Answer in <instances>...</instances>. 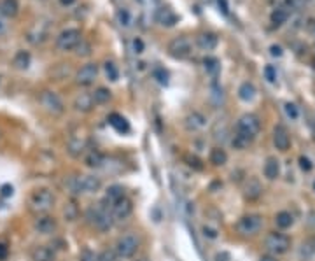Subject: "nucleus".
Here are the masks:
<instances>
[{"instance_id": "obj_1", "label": "nucleus", "mask_w": 315, "mask_h": 261, "mask_svg": "<svg viewBox=\"0 0 315 261\" xmlns=\"http://www.w3.org/2000/svg\"><path fill=\"white\" fill-rule=\"evenodd\" d=\"M56 204V197L51 190L47 188H40V190H35L28 198V209L32 214L35 216H42L47 214L51 209Z\"/></svg>"}, {"instance_id": "obj_2", "label": "nucleus", "mask_w": 315, "mask_h": 261, "mask_svg": "<svg viewBox=\"0 0 315 261\" xmlns=\"http://www.w3.org/2000/svg\"><path fill=\"white\" fill-rule=\"evenodd\" d=\"M86 219L95 230L98 232H109L114 225V219H112L111 209L105 207L104 204L91 205L86 211Z\"/></svg>"}, {"instance_id": "obj_3", "label": "nucleus", "mask_w": 315, "mask_h": 261, "mask_svg": "<svg viewBox=\"0 0 315 261\" xmlns=\"http://www.w3.org/2000/svg\"><path fill=\"white\" fill-rule=\"evenodd\" d=\"M68 190L74 195H84V193H97L102 188V181L97 176H79L68 181Z\"/></svg>"}, {"instance_id": "obj_4", "label": "nucleus", "mask_w": 315, "mask_h": 261, "mask_svg": "<svg viewBox=\"0 0 315 261\" xmlns=\"http://www.w3.org/2000/svg\"><path fill=\"white\" fill-rule=\"evenodd\" d=\"M140 247V239L137 233H126V235H121L118 240H116L114 251L118 254V258L121 260H130V258L135 256V253Z\"/></svg>"}, {"instance_id": "obj_5", "label": "nucleus", "mask_w": 315, "mask_h": 261, "mask_svg": "<svg viewBox=\"0 0 315 261\" xmlns=\"http://www.w3.org/2000/svg\"><path fill=\"white\" fill-rule=\"evenodd\" d=\"M259 130H261V121H259V118L256 114H251V112H249V114H244L240 119H238L235 135H240L252 142L254 137L259 133Z\"/></svg>"}, {"instance_id": "obj_6", "label": "nucleus", "mask_w": 315, "mask_h": 261, "mask_svg": "<svg viewBox=\"0 0 315 261\" xmlns=\"http://www.w3.org/2000/svg\"><path fill=\"white\" fill-rule=\"evenodd\" d=\"M39 104L42 105L44 111L49 112V114H53V116H61L65 112V104L56 91H51V90L40 91Z\"/></svg>"}, {"instance_id": "obj_7", "label": "nucleus", "mask_w": 315, "mask_h": 261, "mask_svg": "<svg viewBox=\"0 0 315 261\" xmlns=\"http://www.w3.org/2000/svg\"><path fill=\"white\" fill-rule=\"evenodd\" d=\"M166 49H168L170 56L175 58V60H186V58H189L191 53H193V42H191L189 37L180 35L170 40Z\"/></svg>"}, {"instance_id": "obj_8", "label": "nucleus", "mask_w": 315, "mask_h": 261, "mask_svg": "<svg viewBox=\"0 0 315 261\" xmlns=\"http://www.w3.org/2000/svg\"><path fill=\"white\" fill-rule=\"evenodd\" d=\"M263 228V218L259 214H249L240 218V221L236 223V232L240 235L252 237L256 233H259Z\"/></svg>"}, {"instance_id": "obj_9", "label": "nucleus", "mask_w": 315, "mask_h": 261, "mask_svg": "<svg viewBox=\"0 0 315 261\" xmlns=\"http://www.w3.org/2000/svg\"><path fill=\"white\" fill-rule=\"evenodd\" d=\"M83 40L81 30L77 28H67L56 37V47L60 51H72L77 47V44Z\"/></svg>"}, {"instance_id": "obj_10", "label": "nucleus", "mask_w": 315, "mask_h": 261, "mask_svg": "<svg viewBox=\"0 0 315 261\" xmlns=\"http://www.w3.org/2000/svg\"><path fill=\"white\" fill-rule=\"evenodd\" d=\"M265 247L270 251L272 254H286L291 247V239L284 233H270L265 240Z\"/></svg>"}, {"instance_id": "obj_11", "label": "nucleus", "mask_w": 315, "mask_h": 261, "mask_svg": "<svg viewBox=\"0 0 315 261\" xmlns=\"http://www.w3.org/2000/svg\"><path fill=\"white\" fill-rule=\"evenodd\" d=\"M51 23L47 21H37L30 26V30L26 32V40L33 46H39V44L46 42L47 37H49Z\"/></svg>"}, {"instance_id": "obj_12", "label": "nucleus", "mask_w": 315, "mask_h": 261, "mask_svg": "<svg viewBox=\"0 0 315 261\" xmlns=\"http://www.w3.org/2000/svg\"><path fill=\"white\" fill-rule=\"evenodd\" d=\"M98 77V65L97 63H86L79 68L75 74V82L79 86H91Z\"/></svg>"}, {"instance_id": "obj_13", "label": "nucleus", "mask_w": 315, "mask_h": 261, "mask_svg": "<svg viewBox=\"0 0 315 261\" xmlns=\"http://www.w3.org/2000/svg\"><path fill=\"white\" fill-rule=\"evenodd\" d=\"M133 212V202L128 197H125L123 200H119L118 204H114L111 207V214L114 221H126Z\"/></svg>"}, {"instance_id": "obj_14", "label": "nucleus", "mask_w": 315, "mask_h": 261, "mask_svg": "<svg viewBox=\"0 0 315 261\" xmlns=\"http://www.w3.org/2000/svg\"><path fill=\"white\" fill-rule=\"evenodd\" d=\"M56 228H58V223L53 216H47V214L37 216L35 221H33V230H35L37 233H40V235H51V233L56 232Z\"/></svg>"}, {"instance_id": "obj_15", "label": "nucleus", "mask_w": 315, "mask_h": 261, "mask_svg": "<svg viewBox=\"0 0 315 261\" xmlns=\"http://www.w3.org/2000/svg\"><path fill=\"white\" fill-rule=\"evenodd\" d=\"M184 126H186L187 132H200L207 126V118L201 112L193 111L184 118Z\"/></svg>"}, {"instance_id": "obj_16", "label": "nucleus", "mask_w": 315, "mask_h": 261, "mask_svg": "<svg viewBox=\"0 0 315 261\" xmlns=\"http://www.w3.org/2000/svg\"><path fill=\"white\" fill-rule=\"evenodd\" d=\"M125 197H126L125 188H123L121 184H112V186H109L107 191H105V197H104V200H102V204H104L105 207L111 209L112 205L118 204V202L123 200Z\"/></svg>"}, {"instance_id": "obj_17", "label": "nucleus", "mask_w": 315, "mask_h": 261, "mask_svg": "<svg viewBox=\"0 0 315 261\" xmlns=\"http://www.w3.org/2000/svg\"><path fill=\"white\" fill-rule=\"evenodd\" d=\"M273 144H275V147L279 151H287L291 146V137H289V132H287L286 126L279 125L275 126V130H273Z\"/></svg>"}, {"instance_id": "obj_18", "label": "nucleus", "mask_w": 315, "mask_h": 261, "mask_svg": "<svg viewBox=\"0 0 315 261\" xmlns=\"http://www.w3.org/2000/svg\"><path fill=\"white\" fill-rule=\"evenodd\" d=\"M154 18H156V21L159 23L161 26H173L177 21H179L177 14H175V12H173L170 7H161V9H158L156 14H154Z\"/></svg>"}, {"instance_id": "obj_19", "label": "nucleus", "mask_w": 315, "mask_h": 261, "mask_svg": "<svg viewBox=\"0 0 315 261\" xmlns=\"http://www.w3.org/2000/svg\"><path fill=\"white\" fill-rule=\"evenodd\" d=\"M217 35L215 33H210V32H203L200 33V35L196 37V46L200 47L201 51H212L217 47Z\"/></svg>"}, {"instance_id": "obj_20", "label": "nucleus", "mask_w": 315, "mask_h": 261, "mask_svg": "<svg viewBox=\"0 0 315 261\" xmlns=\"http://www.w3.org/2000/svg\"><path fill=\"white\" fill-rule=\"evenodd\" d=\"M263 193V186L261 183H259L256 177H251V179L245 183V188H244V195L247 200H258L259 197H261Z\"/></svg>"}, {"instance_id": "obj_21", "label": "nucleus", "mask_w": 315, "mask_h": 261, "mask_svg": "<svg viewBox=\"0 0 315 261\" xmlns=\"http://www.w3.org/2000/svg\"><path fill=\"white\" fill-rule=\"evenodd\" d=\"M74 107L75 111L79 112H90L93 111L95 107V102H93V97H91V93H81L75 97L74 100Z\"/></svg>"}, {"instance_id": "obj_22", "label": "nucleus", "mask_w": 315, "mask_h": 261, "mask_svg": "<svg viewBox=\"0 0 315 261\" xmlns=\"http://www.w3.org/2000/svg\"><path fill=\"white\" fill-rule=\"evenodd\" d=\"M107 121L118 133H128L130 132V123L126 121V118H123L121 114H118V112H112V114L107 118Z\"/></svg>"}, {"instance_id": "obj_23", "label": "nucleus", "mask_w": 315, "mask_h": 261, "mask_svg": "<svg viewBox=\"0 0 315 261\" xmlns=\"http://www.w3.org/2000/svg\"><path fill=\"white\" fill-rule=\"evenodd\" d=\"M263 172H265V177L270 181H275L277 177L280 176V161L277 160V158H268L265 163V168H263Z\"/></svg>"}, {"instance_id": "obj_24", "label": "nucleus", "mask_w": 315, "mask_h": 261, "mask_svg": "<svg viewBox=\"0 0 315 261\" xmlns=\"http://www.w3.org/2000/svg\"><path fill=\"white\" fill-rule=\"evenodd\" d=\"M84 149H86V140L81 139V137H72V139L68 140L67 151L70 153V156L79 158L84 153Z\"/></svg>"}, {"instance_id": "obj_25", "label": "nucleus", "mask_w": 315, "mask_h": 261, "mask_svg": "<svg viewBox=\"0 0 315 261\" xmlns=\"http://www.w3.org/2000/svg\"><path fill=\"white\" fill-rule=\"evenodd\" d=\"M18 0H0V14L4 18H14L18 14Z\"/></svg>"}, {"instance_id": "obj_26", "label": "nucleus", "mask_w": 315, "mask_h": 261, "mask_svg": "<svg viewBox=\"0 0 315 261\" xmlns=\"http://www.w3.org/2000/svg\"><path fill=\"white\" fill-rule=\"evenodd\" d=\"M84 163L90 168H102L105 163V156L98 149H91L90 153L86 154V158H84Z\"/></svg>"}, {"instance_id": "obj_27", "label": "nucleus", "mask_w": 315, "mask_h": 261, "mask_svg": "<svg viewBox=\"0 0 315 261\" xmlns=\"http://www.w3.org/2000/svg\"><path fill=\"white\" fill-rule=\"evenodd\" d=\"M32 261H54V251L46 246H37L32 251Z\"/></svg>"}, {"instance_id": "obj_28", "label": "nucleus", "mask_w": 315, "mask_h": 261, "mask_svg": "<svg viewBox=\"0 0 315 261\" xmlns=\"http://www.w3.org/2000/svg\"><path fill=\"white\" fill-rule=\"evenodd\" d=\"M30 61H32V56H30L28 51H18L12 58V65H14L18 70H26L30 67Z\"/></svg>"}, {"instance_id": "obj_29", "label": "nucleus", "mask_w": 315, "mask_h": 261, "mask_svg": "<svg viewBox=\"0 0 315 261\" xmlns=\"http://www.w3.org/2000/svg\"><path fill=\"white\" fill-rule=\"evenodd\" d=\"M208 160H210V163L214 165V167H222V165H226V161H228V154H226V151L222 149V147H214V149L210 151Z\"/></svg>"}, {"instance_id": "obj_30", "label": "nucleus", "mask_w": 315, "mask_h": 261, "mask_svg": "<svg viewBox=\"0 0 315 261\" xmlns=\"http://www.w3.org/2000/svg\"><path fill=\"white\" fill-rule=\"evenodd\" d=\"M91 97H93L95 105H104L112 98V93H111V90H107V88H97V90L91 93Z\"/></svg>"}, {"instance_id": "obj_31", "label": "nucleus", "mask_w": 315, "mask_h": 261, "mask_svg": "<svg viewBox=\"0 0 315 261\" xmlns=\"http://www.w3.org/2000/svg\"><path fill=\"white\" fill-rule=\"evenodd\" d=\"M238 97H240V100L244 102H251L252 98L256 97V88L252 82H244V84L238 88Z\"/></svg>"}, {"instance_id": "obj_32", "label": "nucleus", "mask_w": 315, "mask_h": 261, "mask_svg": "<svg viewBox=\"0 0 315 261\" xmlns=\"http://www.w3.org/2000/svg\"><path fill=\"white\" fill-rule=\"evenodd\" d=\"M203 67H205V70H207V74H210L212 77H217L219 72H221V63H219V60H217V58H214V56L205 58Z\"/></svg>"}, {"instance_id": "obj_33", "label": "nucleus", "mask_w": 315, "mask_h": 261, "mask_svg": "<svg viewBox=\"0 0 315 261\" xmlns=\"http://www.w3.org/2000/svg\"><path fill=\"white\" fill-rule=\"evenodd\" d=\"M275 223H277V226H279V228L287 230V228H291V226H293L294 218H293V214H291V212L282 211V212H279V214H277Z\"/></svg>"}, {"instance_id": "obj_34", "label": "nucleus", "mask_w": 315, "mask_h": 261, "mask_svg": "<svg viewBox=\"0 0 315 261\" xmlns=\"http://www.w3.org/2000/svg\"><path fill=\"white\" fill-rule=\"evenodd\" d=\"M300 254L303 258H314L315 256V237L307 239L300 247Z\"/></svg>"}, {"instance_id": "obj_35", "label": "nucleus", "mask_w": 315, "mask_h": 261, "mask_svg": "<svg viewBox=\"0 0 315 261\" xmlns=\"http://www.w3.org/2000/svg\"><path fill=\"white\" fill-rule=\"evenodd\" d=\"M287 18H289V12H287V9H280V7H275L272 11V16H270V19H272L273 25H282V23L287 21Z\"/></svg>"}, {"instance_id": "obj_36", "label": "nucleus", "mask_w": 315, "mask_h": 261, "mask_svg": "<svg viewBox=\"0 0 315 261\" xmlns=\"http://www.w3.org/2000/svg\"><path fill=\"white\" fill-rule=\"evenodd\" d=\"M210 100L214 105H221L222 100H224V93H222V88L217 84V82H214V84L210 86Z\"/></svg>"}, {"instance_id": "obj_37", "label": "nucleus", "mask_w": 315, "mask_h": 261, "mask_svg": "<svg viewBox=\"0 0 315 261\" xmlns=\"http://www.w3.org/2000/svg\"><path fill=\"white\" fill-rule=\"evenodd\" d=\"M116 19H118V23L121 26H125V28H128L130 25H132V14H130L128 9H118L116 11Z\"/></svg>"}, {"instance_id": "obj_38", "label": "nucleus", "mask_w": 315, "mask_h": 261, "mask_svg": "<svg viewBox=\"0 0 315 261\" xmlns=\"http://www.w3.org/2000/svg\"><path fill=\"white\" fill-rule=\"evenodd\" d=\"M104 70H105V75H107L109 81L114 82V81H118V79H119V70H118V67H116L114 61H105Z\"/></svg>"}, {"instance_id": "obj_39", "label": "nucleus", "mask_w": 315, "mask_h": 261, "mask_svg": "<svg viewBox=\"0 0 315 261\" xmlns=\"http://www.w3.org/2000/svg\"><path fill=\"white\" fill-rule=\"evenodd\" d=\"M153 77L156 79V81L159 82L161 86H166V84H168L170 75H168V72H166L163 67H156V68L153 70Z\"/></svg>"}, {"instance_id": "obj_40", "label": "nucleus", "mask_w": 315, "mask_h": 261, "mask_svg": "<svg viewBox=\"0 0 315 261\" xmlns=\"http://www.w3.org/2000/svg\"><path fill=\"white\" fill-rule=\"evenodd\" d=\"M184 161H186L187 167H191V168H193V170H203V163H201L200 158L191 156V154H187V156H184Z\"/></svg>"}, {"instance_id": "obj_41", "label": "nucleus", "mask_w": 315, "mask_h": 261, "mask_svg": "<svg viewBox=\"0 0 315 261\" xmlns=\"http://www.w3.org/2000/svg\"><path fill=\"white\" fill-rule=\"evenodd\" d=\"M97 261H118V254L114 249H105L97 256Z\"/></svg>"}, {"instance_id": "obj_42", "label": "nucleus", "mask_w": 315, "mask_h": 261, "mask_svg": "<svg viewBox=\"0 0 315 261\" xmlns=\"http://www.w3.org/2000/svg\"><path fill=\"white\" fill-rule=\"evenodd\" d=\"M77 205L72 202V204H68L67 207H65V211H63V214H65V218L68 219V221H74V219H77Z\"/></svg>"}, {"instance_id": "obj_43", "label": "nucleus", "mask_w": 315, "mask_h": 261, "mask_svg": "<svg viewBox=\"0 0 315 261\" xmlns=\"http://www.w3.org/2000/svg\"><path fill=\"white\" fill-rule=\"evenodd\" d=\"M265 77L268 79L270 82H275L277 81V70L273 65H266L265 67Z\"/></svg>"}, {"instance_id": "obj_44", "label": "nucleus", "mask_w": 315, "mask_h": 261, "mask_svg": "<svg viewBox=\"0 0 315 261\" xmlns=\"http://www.w3.org/2000/svg\"><path fill=\"white\" fill-rule=\"evenodd\" d=\"M286 114L289 116L291 119H298V116H300V111H298V107L294 104H286Z\"/></svg>"}, {"instance_id": "obj_45", "label": "nucleus", "mask_w": 315, "mask_h": 261, "mask_svg": "<svg viewBox=\"0 0 315 261\" xmlns=\"http://www.w3.org/2000/svg\"><path fill=\"white\" fill-rule=\"evenodd\" d=\"M75 49H77L79 56H86V54L91 53V51H90V44H86L84 40H81V42L77 44V47H75Z\"/></svg>"}, {"instance_id": "obj_46", "label": "nucleus", "mask_w": 315, "mask_h": 261, "mask_svg": "<svg viewBox=\"0 0 315 261\" xmlns=\"http://www.w3.org/2000/svg\"><path fill=\"white\" fill-rule=\"evenodd\" d=\"M132 49H133V53H135V54H140L144 51V42L140 39H133Z\"/></svg>"}, {"instance_id": "obj_47", "label": "nucleus", "mask_w": 315, "mask_h": 261, "mask_svg": "<svg viewBox=\"0 0 315 261\" xmlns=\"http://www.w3.org/2000/svg\"><path fill=\"white\" fill-rule=\"evenodd\" d=\"M81 261H97V256L90 249H84L83 254H81Z\"/></svg>"}, {"instance_id": "obj_48", "label": "nucleus", "mask_w": 315, "mask_h": 261, "mask_svg": "<svg viewBox=\"0 0 315 261\" xmlns=\"http://www.w3.org/2000/svg\"><path fill=\"white\" fill-rule=\"evenodd\" d=\"M300 167L303 168L305 172H310V170H312V161L308 160V158L301 156V158H300Z\"/></svg>"}, {"instance_id": "obj_49", "label": "nucleus", "mask_w": 315, "mask_h": 261, "mask_svg": "<svg viewBox=\"0 0 315 261\" xmlns=\"http://www.w3.org/2000/svg\"><path fill=\"white\" fill-rule=\"evenodd\" d=\"M0 193H2V197H11V195H12V186H11V184H4V186H2V190H0Z\"/></svg>"}, {"instance_id": "obj_50", "label": "nucleus", "mask_w": 315, "mask_h": 261, "mask_svg": "<svg viewBox=\"0 0 315 261\" xmlns=\"http://www.w3.org/2000/svg\"><path fill=\"white\" fill-rule=\"evenodd\" d=\"M217 5H219V7H221V11L224 12V14H228V12H229L228 2H226V0H217Z\"/></svg>"}, {"instance_id": "obj_51", "label": "nucleus", "mask_w": 315, "mask_h": 261, "mask_svg": "<svg viewBox=\"0 0 315 261\" xmlns=\"http://www.w3.org/2000/svg\"><path fill=\"white\" fill-rule=\"evenodd\" d=\"M270 51H272V56H282V47L280 46H272Z\"/></svg>"}, {"instance_id": "obj_52", "label": "nucleus", "mask_w": 315, "mask_h": 261, "mask_svg": "<svg viewBox=\"0 0 315 261\" xmlns=\"http://www.w3.org/2000/svg\"><path fill=\"white\" fill-rule=\"evenodd\" d=\"M308 225H310L312 228H315V211H312L310 214H308Z\"/></svg>"}, {"instance_id": "obj_53", "label": "nucleus", "mask_w": 315, "mask_h": 261, "mask_svg": "<svg viewBox=\"0 0 315 261\" xmlns=\"http://www.w3.org/2000/svg\"><path fill=\"white\" fill-rule=\"evenodd\" d=\"M259 261H279L273 254H265V256L259 258Z\"/></svg>"}, {"instance_id": "obj_54", "label": "nucleus", "mask_w": 315, "mask_h": 261, "mask_svg": "<svg viewBox=\"0 0 315 261\" xmlns=\"http://www.w3.org/2000/svg\"><path fill=\"white\" fill-rule=\"evenodd\" d=\"M5 258H7V249L0 244V260H5Z\"/></svg>"}, {"instance_id": "obj_55", "label": "nucleus", "mask_w": 315, "mask_h": 261, "mask_svg": "<svg viewBox=\"0 0 315 261\" xmlns=\"http://www.w3.org/2000/svg\"><path fill=\"white\" fill-rule=\"evenodd\" d=\"M217 261H229V254H228V253L217 254Z\"/></svg>"}, {"instance_id": "obj_56", "label": "nucleus", "mask_w": 315, "mask_h": 261, "mask_svg": "<svg viewBox=\"0 0 315 261\" xmlns=\"http://www.w3.org/2000/svg\"><path fill=\"white\" fill-rule=\"evenodd\" d=\"M74 2H75V0H60L61 5H72Z\"/></svg>"}, {"instance_id": "obj_57", "label": "nucleus", "mask_w": 315, "mask_h": 261, "mask_svg": "<svg viewBox=\"0 0 315 261\" xmlns=\"http://www.w3.org/2000/svg\"><path fill=\"white\" fill-rule=\"evenodd\" d=\"M4 30H5V25H4V21L0 19V32H4Z\"/></svg>"}, {"instance_id": "obj_58", "label": "nucleus", "mask_w": 315, "mask_h": 261, "mask_svg": "<svg viewBox=\"0 0 315 261\" xmlns=\"http://www.w3.org/2000/svg\"><path fill=\"white\" fill-rule=\"evenodd\" d=\"M135 261H149V260H146V258H139V260H135Z\"/></svg>"}, {"instance_id": "obj_59", "label": "nucleus", "mask_w": 315, "mask_h": 261, "mask_svg": "<svg viewBox=\"0 0 315 261\" xmlns=\"http://www.w3.org/2000/svg\"><path fill=\"white\" fill-rule=\"evenodd\" d=\"M0 139H2V132H0Z\"/></svg>"}, {"instance_id": "obj_60", "label": "nucleus", "mask_w": 315, "mask_h": 261, "mask_svg": "<svg viewBox=\"0 0 315 261\" xmlns=\"http://www.w3.org/2000/svg\"><path fill=\"white\" fill-rule=\"evenodd\" d=\"M314 188H315V184H314Z\"/></svg>"}]
</instances>
